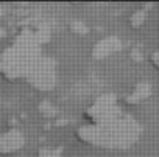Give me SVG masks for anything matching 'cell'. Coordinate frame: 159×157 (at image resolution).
I'll list each match as a JSON object with an SVG mask.
<instances>
[{
  "label": "cell",
  "instance_id": "obj_8",
  "mask_svg": "<svg viewBox=\"0 0 159 157\" xmlns=\"http://www.w3.org/2000/svg\"><path fill=\"white\" fill-rule=\"evenodd\" d=\"M70 30L75 33V34H84V33H88V27L83 24V22H72L70 24Z\"/></svg>",
  "mask_w": 159,
  "mask_h": 157
},
{
  "label": "cell",
  "instance_id": "obj_2",
  "mask_svg": "<svg viewBox=\"0 0 159 157\" xmlns=\"http://www.w3.org/2000/svg\"><path fill=\"white\" fill-rule=\"evenodd\" d=\"M30 81L38 89H50L53 84V72L47 65H38L33 68V75H30Z\"/></svg>",
  "mask_w": 159,
  "mask_h": 157
},
{
  "label": "cell",
  "instance_id": "obj_7",
  "mask_svg": "<svg viewBox=\"0 0 159 157\" xmlns=\"http://www.w3.org/2000/svg\"><path fill=\"white\" fill-rule=\"evenodd\" d=\"M38 157H61V149L59 148H41L38 152Z\"/></svg>",
  "mask_w": 159,
  "mask_h": 157
},
{
  "label": "cell",
  "instance_id": "obj_9",
  "mask_svg": "<svg viewBox=\"0 0 159 157\" xmlns=\"http://www.w3.org/2000/svg\"><path fill=\"white\" fill-rule=\"evenodd\" d=\"M131 56H133V59H136V61H142V59H143V56H142V53H139V50H134V51L131 53Z\"/></svg>",
  "mask_w": 159,
  "mask_h": 157
},
{
  "label": "cell",
  "instance_id": "obj_11",
  "mask_svg": "<svg viewBox=\"0 0 159 157\" xmlns=\"http://www.w3.org/2000/svg\"><path fill=\"white\" fill-rule=\"evenodd\" d=\"M5 34H7L5 28H2V27H0V39H2V37H5Z\"/></svg>",
  "mask_w": 159,
  "mask_h": 157
},
{
  "label": "cell",
  "instance_id": "obj_1",
  "mask_svg": "<svg viewBox=\"0 0 159 157\" xmlns=\"http://www.w3.org/2000/svg\"><path fill=\"white\" fill-rule=\"evenodd\" d=\"M24 145V134L19 129H10L0 134V154H11Z\"/></svg>",
  "mask_w": 159,
  "mask_h": 157
},
{
  "label": "cell",
  "instance_id": "obj_10",
  "mask_svg": "<svg viewBox=\"0 0 159 157\" xmlns=\"http://www.w3.org/2000/svg\"><path fill=\"white\" fill-rule=\"evenodd\" d=\"M151 62H153V65H157V51H154L151 55Z\"/></svg>",
  "mask_w": 159,
  "mask_h": 157
},
{
  "label": "cell",
  "instance_id": "obj_4",
  "mask_svg": "<svg viewBox=\"0 0 159 157\" xmlns=\"http://www.w3.org/2000/svg\"><path fill=\"white\" fill-rule=\"evenodd\" d=\"M150 92H151L150 84H145V83H143V84H139L137 87H134L133 94L126 97V103H129V104L140 103V101H143V100L150 95Z\"/></svg>",
  "mask_w": 159,
  "mask_h": 157
},
{
  "label": "cell",
  "instance_id": "obj_3",
  "mask_svg": "<svg viewBox=\"0 0 159 157\" xmlns=\"http://www.w3.org/2000/svg\"><path fill=\"white\" fill-rule=\"evenodd\" d=\"M120 47H122L120 41H119L117 37L111 36V37L102 39L100 42H97V44H95L94 51H92V56H94L95 59H102V58H106V56L112 55V53H114V51H117Z\"/></svg>",
  "mask_w": 159,
  "mask_h": 157
},
{
  "label": "cell",
  "instance_id": "obj_6",
  "mask_svg": "<svg viewBox=\"0 0 159 157\" xmlns=\"http://www.w3.org/2000/svg\"><path fill=\"white\" fill-rule=\"evenodd\" d=\"M145 17H147L145 11H136V13H133L131 17H129V24H131V27H133V28H139V27L143 24Z\"/></svg>",
  "mask_w": 159,
  "mask_h": 157
},
{
  "label": "cell",
  "instance_id": "obj_5",
  "mask_svg": "<svg viewBox=\"0 0 159 157\" xmlns=\"http://www.w3.org/2000/svg\"><path fill=\"white\" fill-rule=\"evenodd\" d=\"M39 112H41V115H44V117H47V118H52V117H55V115L58 114V109H56V106H53L50 101L44 100V101L39 104Z\"/></svg>",
  "mask_w": 159,
  "mask_h": 157
}]
</instances>
